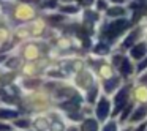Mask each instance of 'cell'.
<instances>
[{
    "instance_id": "cell-1",
    "label": "cell",
    "mask_w": 147,
    "mask_h": 131,
    "mask_svg": "<svg viewBox=\"0 0 147 131\" xmlns=\"http://www.w3.org/2000/svg\"><path fill=\"white\" fill-rule=\"evenodd\" d=\"M127 27H128V21H125V19L114 21V22L108 24L103 29V36L108 40H115V36H119V33H122Z\"/></svg>"
},
{
    "instance_id": "cell-2",
    "label": "cell",
    "mask_w": 147,
    "mask_h": 131,
    "mask_svg": "<svg viewBox=\"0 0 147 131\" xmlns=\"http://www.w3.org/2000/svg\"><path fill=\"white\" fill-rule=\"evenodd\" d=\"M130 90H131V85H125L122 90H119V93L114 98V112H112V115H117L125 106H128V95H130Z\"/></svg>"
},
{
    "instance_id": "cell-3",
    "label": "cell",
    "mask_w": 147,
    "mask_h": 131,
    "mask_svg": "<svg viewBox=\"0 0 147 131\" xmlns=\"http://www.w3.org/2000/svg\"><path fill=\"white\" fill-rule=\"evenodd\" d=\"M112 62H114V67L119 68V71H120L123 76H130L131 74L133 67H131V62L128 60V58H123L122 55H115V57L112 58Z\"/></svg>"
},
{
    "instance_id": "cell-4",
    "label": "cell",
    "mask_w": 147,
    "mask_h": 131,
    "mask_svg": "<svg viewBox=\"0 0 147 131\" xmlns=\"http://www.w3.org/2000/svg\"><path fill=\"white\" fill-rule=\"evenodd\" d=\"M109 109H111V104L106 98H101L96 106V115H98L100 120H106V117L109 115Z\"/></svg>"
},
{
    "instance_id": "cell-5",
    "label": "cell",
    "mask_w": 147,
    "mask_h": 131,
    "mask_svg": "<svg viewBox=\"0 0 147 131\" xmlns=\"http://www.w3.org/2000/svg\"><path fill=\"white\" fill-rule=\"evenodd\" d=\"M146 54H147V44L146 43H138V44H134L133 48L130 49V55L133 58H136V60L142 58Z\"/></svg>"
},
{
    "instance_id": "cell-6",
    "label": "cell",
    "mask_w": 147,
    "mask_h": 131,
    "mask_svg": "<svg viewBox=\"0 0 147 131\" xmlns=\"http://www.w3.org/2000/svg\"><path fill=\"white\" fill-rule=\"evenodd\" d=\"M106 14H108L109 17H117V16H125L127 14V10H125L123 7H112V8H109L108 11H106Z\"/></svg>"
},
{
    "instance_id": "cell-7",
    "label": "cell",
    "mask_w": 147,
    "mask_h": 131,
    "mask_svg": "<svg viewBox=\"0 0 147 131\" xmlns=\"http://www.w3.org/2000/svg\"><path fill=\"white\" fill-rule=\"evenodd\" d=\"M119 82H120L119 76H114V77H111V79L106 81V82H105V90H106V93H111L112 90H114L115 87L119 85Z\"/></svg>"
},
{
    "instance_id": "cell-8",
    "label": "cell",
    "mask_w": 147,
    "mask_h": 131,
    "mask_svg": "<svg viewBox=\"0 0 147 131\" xmlns=\"http://www.w3.org/2000/svg\"><path fill=\"white\" fill-rule=\"evenodd\" d=\"M81 131H98V123L92 118H87L81 126Z\"/></svg>"
},
{
    "instance_id": "cell-9",
    "label": "cell",
    "mask_w": 147,
    "mask_h": 131,
    "mask_svg": "<svg viewBox=\"0 0 147 131\" xmlns=\"http://www.w3.org/2000/svg\"><path fill=\"white\" fill-rule=\"evenodd\" d=\"M139 33H141V30H139V29L133 30V32H131L130 35L127 36V40L123 41V46H125V48H128V46H130L131 43H134V41H136V40H138V36H139Z\"/></svg>"
},
{
    "instance_id": "cell-10",
    "label": "cell",
    "mask_w": 147,
    "mask_h": 131,
    "mask_svg": "<svg viewBox=\"0 0 147 131\" xmlns=\"http://www.w3.org/2000/svg\"><path fill=\"white\" fill-rule=\"evenodd\" d=\"M19 112L13 109H0V118H16Z\"/></svg>"
},
{
    "instance_id": "cell-11",
    "label": "cell",
    "mask_w": 147,
    "mask_h": 131,
    "mask_svg": "<svg viewBox=\"0 0 147 131\" xmlns=\"http://www.w3.org/2000/svg\"><path fill=\"white\" fill-rule=\"evenodd\" d=\"M146 115H147V107L142 106V107H139L133 115H131V122H138V120H141V118H144Z\"/></svg>"
},
{
    "instance_id": "cell-12",
    "label": "cell",
    "mask_w": 147,
    "mask_h": 131,
    "mask_svg": "<svg viewBox=\"0 0 147 131\" xmlns=\"http://www.w3.org/2000/svg\"><path fill=\"white\" fill-rule=\"evenodd\" d=\"M93 52H95V54H108V52H109V46L105 44V43H100V44L95 46Z\"/></svg>"
},
{
    "instance_id": "cell-13",
    "label": "cell",
    "mask_w": 147,
    "mask_h": 131,
    "mask_svg": "<svg viewBox=\"0 0 147 131\" xmlns=\"http://www.w3.org/2000/svg\"><path fill=\"white\" fill-rule=\"evenodd\" d=\"M60 11H62V13H68V14H76L78 13V8L76 7H71V5H70V7L67 5V7H62Z\"/></svg>"
},
{
    "instance_id": "cell-14",
    "label": "cell",
    "mask_w": 147,
    "mask_h": 131,
    "mask_svg": "<svg viewBox=\"0 0 147 131\" xmlns=\"http://www.w3.org/2000/svg\"><path fill=\"white\" fill-rule=\"evenodd\" d=\"M103 131H117V126H115V122H109V123L105 125Z\"/></svg>"
},
{
    "instance_id": "cell-15",
    "label": "cell",
    "mask_w": 147,
    "mask_h": 131,
    "mask_svg": "<svg viewBox=\"0 0 147 131\" xmlns=\"http://www.w3.org/2000/svg\"><path fill=\"white\" fill-rule=\"evenodd\" d=\"M95 96H96V87L93 85V89H92V90H90V92H89V96H87V98H89V101H90V103H92Z\"/></svg>"
},
{
    "instance_id": "cell-16",
    "label": "cell",
    "mask_w": 147,
    "mask_h": 131,
    "mask_svg": "<svg viewBox=\"0 0 147 131\" xmlns=\"http://www.w3.org/2000/svg\"><path fill=\"white\" fill-rule=\"evenodd\" d=\"M52 131H63V125L60 123V122H57V123H54L52 125V128H51Z\"/></svg>"
},
{
    "instance_id": "cell-17",
    "label": "cell",
    "mask_w": 147,
    "mask_h": 131,
    "mask_svg": "<svg viewBox=\"0 0 147 131\" xmlns=\"http://www.w3.org/2000/svg\"><path fill=\"white\" fill-rule=\"evenodd\" d=\"M131 109H133V106H131V104H128V106H127V109H125V112L122 114V120H125V118L128 117V114L131 112Z\"/></svg>"
},
{
    "instance_id": "cell-18",
    "label": "cell",
    "mask_w": 147,
    "mask_h": 131,
    "mask_svg": "<svg viewBox=\"0 0 147 131\" xmlns=\"http://www.w3.org/2000/svg\"><path fill=\"white\" fill-rule=\"evenodd\" d=\"M16 126L26 128V126H29V122H27V120H18V122H16Z\"/></svg>"
},
{
    "instance_id": "cell-19",
    "label": "cell",
    "mask_w": 147,
    "mask_h": 131,
    "mask_svg": "<svg viewBox=\"0 0 147 131\" xmlns=\"http://www.w3.org/2000/svg\"><path fill=\"white\" fill-rule=\"evenodd\" d=\"M78 2H79L81 5H84V7H90V5L95 2V0H78Z\"/></svg>"
},
{
    "instance_id": "cell-20",
    "label": "cell",
    "mask_w": 147,
    "mask_h": 131,
    "mask_svg": "<svg viewBox=\"0 0 147 131\" xmlns=\"http://www.w3.org/2000/svg\"><path fill=\"white\" fill-rule=\"evenodd\" d=\"M146 67H147V58H146V60H142V62L139 63V67H138V71H142Z\"/></svg>"
},
{
    "instance_id": "cell-21",
    "label": "cell",
    "mask_w": 147,
    "mask_h": 131,
    "mask_svg": "<svg viewBox=\"0 0 147 131\" xmlns=\"http://www.w3.org/2000/svg\"><path fill=\"white\" fill-rule=\"evenodd\" d=\"M11 126L10 125H3V123H0V131H10Z\"/></svg>"
},
{
    "instance_id": "cell-22",
    "label": "cell",
    "mask_w": 147,
    "mask_h": 131,
    "mask_svg": "<svg viewBox=\"0 0 147 131\" xmlns=\"http://www.w3.org/2000/svg\"><path fill=\"white\" fill-rule=\"evenodd\" d=\"M16 65H19V60H18V58H13V60H10L8 67H16Z\"/></svg>"
},
{
    "instance_id": "cell-23",
    "label": "cell",
    "mask_w": 147,
    "mask_h": 131,
    "mask_svg": "<svg viewBox=\"0 0 147 131\" xmlns=\"http://www.w3.org/2000/svg\"><path fill=\"white\" fill-rule=\"evenodd\" d=\"M139 82H141V84H144V85H147V74H144V76H141V77H139Z\"/></svg>"
},
{
    "instance_id": "cell-24",
    "label": "cell",
    "mask_w": 147,
    "mask_h": 131,
    "mask_svg": "<svg viewBox=\"0 0 147 131\" xmlns=\"http://www.w3.org/2000/svg\"><path fill=\"white\" fill-rule=\"evenodd\" d=\"M36 125H38L40 128H45L46 126V122L45 120H38V122H36Z\"/></svg>"
},
{
    "instance_id": "cell-25",
    "label": "cell",
    "mask_w": 147,
    "mask_h": 131,
    "mask_svg": "<svg viewBox=\"0 0 147 131\" xmlns=\"http://www.w3.org/2000/svg\"><path fill=\"white\" fill-rule=\"evenodd\" d=\"M112 2H114V3H125V2H127V0H112Z\"/></svg>"
},
{
    "instance_id": "cell-26",
    "label": "cell",
    "mask_w": 147,
    "mask_h": 131,
    "mask_svg": "<svg viewBox=\"0 0 147 131\" xmlns=\"http://www.w3.org/2000/svg\"><path fill=\"white\" fill-rule=\"evenodd\" d=\"M144 130H146V125H141V126H139V128H138V130H136V131H144Z\"/></svg>"
},
{
    "instance_id": "cell-27",
    "label": "cell",
    "mask_w": 147,
    "mask_h": 131,
    "mask_svg": "<svg viewBox=\"0 0 147 131\" xmlns=\"http://www.w3.org/2000/svg\"><path fill=\"white\" fill-rule=\"evenodd\" d=\"M103 7H105V3H103V2H98V8H100V10H101Z\"/></svg>"
},
{
    "instance_id": "cell-28",
    "label": "cell",
    "mask_w": 147,
    "mask_h": 131,
    "mask_svg": "<svg viewBox=\"0 0 147 131\" xmlns=\"http://www.w3.org/2000/svg\"><path fill=\"white\" fill-rule=\"evenodd\" d=\"M139 2H147V0H139Z\"/></svg>"
},
{
    "instance_id": "cell-29",
    "label": "cell",
    "mask_w": 147,
    "mask_h": 131,
    "mask_svg": "<svg viewBox=\"0 0 147 131\" xmlns=\"http://www.w3.org/2000/svg\"><path fill=\"white\" fill-rule=\"evenodd\" d=\"M0 60H3V57H0Z\"/></svg>"
},
{
    "instance_id": "cell-30",
    "label": "cell",
    "mask_w": 147,
    "mask_h": 131,
    "mask_svg": "<svg viewBox=\"0 0 147 131\" xmlns=\"http://www.w3.org/2000/svg\"><path fill=\"white\" fill-rule=\"evenodd\" d=\"M70 131H76V130H70Z\"/></svg>"
},
{
    "instance_id": "cell-31",
    "label": "cell",
    "mask_w": 147,
    "mask_h": 131,
    "mask_svg": "<svg viewBox=\"0 0 147 131\" xmlns=\"http://www.w3.org/2000/svg\"><path fill=\"white\" fill-rule=\"evenodd\" d=\"M125 131H128V130H125Z\"/></svg>"
}]
</instances>
